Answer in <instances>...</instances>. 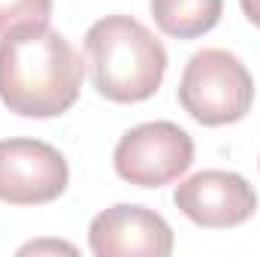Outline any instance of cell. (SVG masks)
Listing matches in <instances>:
<instances>
[{
	"label": "cell",
	"instance_id": "obj_1",
	"mask_svg": "<svg viewBox=\"0 0 260 257\" xmlns=\"http://www.w3.org/2000/svg\"><path fill=\"white\" fill-rule=\"evenodd\" d=\"M82 55L58 30L0 37V103L21 118H55L79 100Z\"/></svg>",
	"mask_w": 260,
	"mask_h": 257
},
{
	"label": "cell",
	"instance_id": "obj_2",
	"mask_svg": "<svg viewBox=\"0 0 260 257\" xmlns=\"http://www.w3.org/2000/svg\"><path fill=\"white\" fill-rule=\"evenodd\" d=\"M91 82L112 103H142L157 94L167 76L164 43L133 15H106L85 34Z\"/></svg>",
	"mask_w": 260,
	"mask_h": 257
},
{
	"label": "cell",
	"instance_id": "obj_3",
	"mask_svg": "<svg viewBox=\"0 0 260 257\" xmlns=\"http://www.w3.org/2000/svg\"><path fill=\"white\" fill-rule=\"evenodd\" d=\"M179 103L203 127L236 124L254 103L251 70L227 49L194 52L179 82Z\"/></svg>",
	"mask_w": 260,
	"mask_h": 257
},
{
	"label": "cell",
	"instance_id": "obj_4",
	"mask_svg": "<svg viewBox=\"0 0 260 257\" xmlns=\"http://www.w3.org/2000/svg\"><path fill=\"white\" fill-rule=\"evenodd\" d=\"M112 164L133 188H164L191 170L194 139L173 121H145L118 139Z\"/></svg>",
	"mask_w": 260,
	"mask_h": 257
},
{
	"label": "cell",
	"instance_id": "obj_5",
	"mask_svg": "<svg viewBox=\"0 0 260 257\" xmlns=\"http://www.w3.org/2000/svg\"><path fill=\"white\" fill-rule=\"evenodd\" d=\"M70 185L67 157L43 139H0V203L46 206Z\"/></svg>",
	"mask_w": 260,
	"mask_h": 257
},
{
	"label": "cell",
	"instance_id": "obj_6",
	"mask_svg": "<svg viewBox=\"0 0 260 257\" xmlns=\"http://www.w3.org/2000/svg\"><path fill=\"white\" fill-rule=\"evenodd\" d=\"M173 203L197 227L227 230L245 224L257 212V191L239 173L203 170L176 188Z\"/></svg>",
	"mask_w": 260,
	"mask_h": 257
},
{
	"label": "cell",
	"instance_id": "obj_7",
	"mask_svg": "<svg viewBox=\"0 0 260 257\" xmlns=\"http://www.w3.org/2000/svg\"><path fill=\"white\" fill-rule=\"evenodd\" d=\"M88 245L97 257H167L173 254V227L154 209L136 203H115L94 215Z\"/></svg>",
	"mask_w": 260,
	"mask_h": 257
},
{
	"label": "cell",
	"instance_id": "obj_8",
	"mask_svg": "<svg viewBox=\"0 0 260 257\" xmlns=\"http://www.w3.org/2000/svg\"><path fill=\"white\" fill-rule=\"evenodd\" d=\"M160 34L173 40H197L209 34L224 12V0H148Z\"/></svg>",
	"mask_w": 260,
	"mask_h": 257
},
{
	"label": "cell",
	"instance_id": "obj_9",
	"mask_svg": "<svg viewBox=\"0 0 260 257\" xmlns=\"http://www.w3.org/2000/svg\"><path fill=\"white\" fill-rule=\"evenodd\" d=\"M52 18V0H0V37L43 30Z\"/></svg>",
	"mask_w": 260,
	"mask_h": 257
},
{
	"label": "cell",
	"instance_id": "obj_10",
	"mask_svg": "<svg viewBox=\"0 0 260 257\" xmlns=\"http://www.w3.org/2000/svg\"><path fill=\"white\" fill-rule=\"evenodd\" d=\"M239 6H242V12H245V18L260 27V0H239Z\"/></svg>",
	"mask_w": 260,
	"mask_h": 257
}]
</instances>
